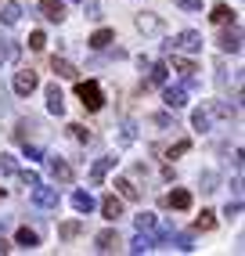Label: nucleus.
<instances>
[{"instance_id": "2", "label": "nucleus", "mask_w": 245, "mask_h": 256, "mask_svg": "<svg viewBox=\"0 0 245 256\" xmlns=\"http://www.w3.org/2000/svg\"><path fill=\"white\" fill-rule=\"evenodd\" d=\"M170 50L177 47V50H184V54H195V50H202V32H195V29H184V32H177L170 44H166Z\"/></svg>"}, {"instance_id": "14", "label": "nucleus", "mask_w": 245, "mask_h": 256, "mask_svg": "<svg viewBox=\"0 0 245 256\" xmlns=\"http://www.w3.org/2000/svg\"><path fill=\"white\" fill-rule=\"evenodd\" d=\"M173 69H177V72H180V76L188 80V87H198V80H195V72H198V69H195V65H191L188 58H180V54H173Z\"/></svg>"}, {"instance_id": "28", "label": "nucleus", "mask_w": 245, "mask_h": 256, "mask_svg": "<svg viewBox=\"0 0 245 256\" xmlns=\"http://www.w3.org/2000/svg\"><path fill=\"white\" fill-rule=\"evenodd\" d=\"M119 130H122V134H119V144H134V141H137V123H134V119H126Z\"/></svg>"}, {"instance_id": "18", "label": "nucleus", "mask_w": 245, "mask_h": 256, "mask_svg": "<svg viewBox=\"0 0 245 256\" xmlns=\"http://www.w3.org/2000/svg\"><path fill=\"white\" fill-rule=\"evenodd\" d=\"M14 246H18V249H36L40 246V234L29 231V228H18V231H14Z\"/></svg>"}, {"instance_id": "33", "label": "nucleus", "mask_w": 245, "mask_h": 256, "mask_svg": "<svg viewBox=\"0 0 245 256\" xmlns=\"http://www.w3.org/2000/svg\"><path fill=\"white\" fill-rule=\"evenodd\" d=\"M216 180H220V177L213 174V170H206V174L198 177V184H202V192H206V195H213V192H216Z\"/></svg>"}, {"instance_id": "11", "label": "nucleus", "mask_w": 245, "mask_h": 256, "mask_svg": "<svg viewBox=\"0 0 245 256\" xmlns=\"http://www.w3.org/2000/svg\"><path fill=\"white\" fill-rule=\"evenodd\" d=\"M40 11H44V18L54 22V26L65 18V4H62V0H40Z\"/></svg>"}, {"instance_id": "9", "label": "nucleus", "mask_w": 245, "mask_h": 256, "mask_svg": "<svg viewBox=\"0 0 245 256\" xmlns=\"http://www.w3.org/2000/svg\"><path fill=\"white\" fill-rule=\"evenodd\" d=\"M220 50H231V54H238V50H242V29H238V26L220 32Z\"/></svg>"}, {"instance_id": "5", "label": "nucleus", "mask_w": 245, "mask_h": 256, "mask_svg": "<svg viewBox=\"0 0 245 256\" xmlns=\"http://www.w3.org/2000/svg\"><path fill=\"white\" fill-rule=\"evenodd\" d=\"M162 101H166L170 112H180V108L188 105V90H184V87H170V83H162Z\"/></svg>"}, {"instance_id": "20", "label": "nucleus", "mask_w": 245, "mask_h": 256, "mask_svg": "<svg viewBox=\"0 0 245 256\" xmlns=\"http://www.w3.org/2000/svg\"><path fill=\"white\" fill-rule=\"evenodd\" d=\"M101 213H104V220H119L122 216V202L116 195H104L101 198Z\"/></svg>"}, {"instance_id": "17", "label": "nucleus", "mask_w": 245, "mask_h": 256, "mask_svg": "<svg viewBox=\"0 0 245 256\" xmlns=\"http://www.w3.org/2000/svg\"><path fill=\"white\" fill-rule=\"evenodd\" d=\"M0 22H4V26H18V22H22V4L8 0V4L0 8Z\"/></svg>"}, {"instance_id": "40", "label": "nucleus", "mask_w": 245, "mask_h": 256, "mask_svg": "<svg viewBox=\"0 0 245 256\" xmlns=\"http://www.w3.org/2000/svg\"><path fill=\"white\" fill-rule=\"evenodd\" d=\"M29 47H32V50H44V47H47V36H44L40 29H36V32L29 36Z\"/></svg>"}, {"instance_id": "1", "label": "nucleus", "mask_w": 245, "mask_h": 256, "mask_svg": "<svg viewBox=\"0 0 245 256\" xmlns=\"http://www.w3.org/2000/svg\"><path fill=\"white\" fill-rule=\"evenodd\" d=\"M76 98L83 101V108H86V112H101V105H104V90H101V83H98V80L76 83Z\"/></svg>"}, {"instance_id": "30", "label": "nucleus", "mask_w": 245, "mask_h": 256, "mask_svg": "<svg viewBox=\"0 0 245 256\" xmlns=\"http://www.w3.org/2000/svg\"><path fill=\"white\" fill-rule=\"evenodd\" d=\"M216 228V213H209V210H202V216L195 220V231H213Z\"/></svg>"}, {"instance_id": "37", "label": "nucleus", "mask_w": 245, "mask_h": 256, "mask_svg": "<svg viewBox=\"0 0 245 256\" xmlns=\"http://www.w3.org/2000/svg\"><path fill=\"white\" fill-rule=\"evenodd\" d=\"M152 123H155V126H162V130H170V126L177 130V123H173V116H170V112H155V116H152Z\"/></svg>"}, {"instance_id": "19", "label": "nucleus", "mask_w": 245, "mask_h": 256, "mask_svg": "<svg viewBox=\"0 0 245 256\" xmlns=\"http://www.w3.org/2000/svg\"><path fill=\"white\" fill-rule=\"evenodd\" d=\"M50 69H54L58 80H76V76H80V72H76V65L68 62V58H54V62H50Z\"/></svg>"}, {"instance_id": "7", "label": "nucleus", "mask_w": 245, "mask_h": 256, "mask_svg": "<svg viewBox=\"0 0 245 256\" xmlns=\"http://www.w3.org/2000/svg\"><path fill=\"white\" fill-rule=\"evenodd\" d=\"M47 112L50 116H65V94L58 83H47Z\"/></svg>"}, {"instance_id": "34", "label": "nucleus", "mask_w": 245, "mask_h": 256, "mask_svg": "<svg viewBox=\"0 0 245 256\" xmlns=\"http://www.w3.org/2000/svg\"><path fill=\"white\" fill-rule=\"evenodd\" d=\"M14 174H18V180H22L26 188H36V184H40V174H36V170H14Z\"/></svg>"}, {"instance_id": "23", "label": "nucleus", "mask_w": 245, "mask_h": 256, "mask_svg": "<svg viewBox=\"0 0 245 256\" xmlns=\"http://www.w3.org/2000/svg\"><path fill=\"white\" fill-rule=\"evenodd\" d=\"M170 80V65H148V83H152V87H162V83Z\"/></svg>"}, {"instance_id": "29", "label": "nucleus", "mask_w": 245, "mask_h": 256, "mask_svg": "<svg viewBox=\"0 0 245 256\" xmlns=\"http://www.w3.org/2000/svg\"><path fill=\"white\" fill-rule=\"evenodd\" d=\"M166 242H173V246H177L180 252H191V249H195V242H191V234H177V231H173V234L166 238Z\"/></svg>"}, {"instance_id": "24", "label": "nucleus", "mask_w": 245, "mask_h": 256, "mask_svg": "<svg viewBox=\"0 0 245 256\" xmlns=\"http://www.w3.org/2000/svg\"><path fill=\"white\" fill-rule=\"evenodd\" d=\"M134 224H137V231H155V228H159V216H155V213H137Z\"/></svg>"}, {"instance_id": "31", "label": "nucleus", "mask_w": 245, "mask_h": 256, "mask_svg": "<svg viewBox=\"0 0 245 256\" xmlns=\"http://www.w3.org/2000/svg\"><path fill=\"white\" fill-rule=\"evenodd\" d=\"M80 231H83V224H80V220H65V224L58 228V234L65 238V242H68V238H76Z\"/></svg>"}, {"instance_id": "13", "label": "nucleus", "mask_w": 245, "mask_h": 256, "mask_svg": "<svg viewBox=\"0 0 245 256\" xmlns=\"http://www.w3.org/2000/svg\"><path fill=\"white\" fill-rule=\"evenodd\" d=\"M18 54H22V44L18 40H4L0 44V69L11 65V62H18Z\"/></svg>"}, {"instance_id": "32", "label": "nucleus", "mask_w": 245, "mask_h": 256, "mask_svg": "<svg viewBox=\"0 0 245 256\" xmlns=\"http://www.w3.org/2000/svg\"><path fill=\"white\" fill-rule=\"evenodd\" d=\"M14 170H18V162H14V156H8V152H0V177H11Z\"/></svg>"}, {"instance_id": "16", "label": "nucleus", "mask_w": 245, "mask_h": 256, "mask_svg": "<svg viewBox=\"0 0 245 256\" xmlns=\"http://www.w3.org/2000/svg\"><path fill=\"white\" fill-rule=\"evenodd\" d=\"M155 246H159V242H155L152 231H137V238L130 242V252H152Z\"/></svg>"}, {"instance_id": "39", "label": "nucleus", "mask_w": 245, "mask_h": 256, "mask_svg": "<svg viewBox=\"0 0 245 256\" xmlns=\"http://www.w3.org/2000/svg\"><path fill=\"white\" fill-rule=\"evenodd\" d=\"M238 213H242V198H234V202H227V206H224V216L227 220H234Z\"/></svg>"}, {"instance_id": "22", "label": "nucleus", "mask_w": 245, "mask_h": 256, "mask_svg": "<svg viewBox=\"0 0 245 256\" xmlns=\"http://www.w3.org/2000/svg\"><path fill=\"white\" fill-rule=\"evenodd\" d=\"M94 206H98V202H94L90 192H76V195H72V210H76V213H94Z\"/></svg>"}, {"instance_id": "44", "label": "nucleus", "mask_w": 245, "mask_h": 256, "mask_svg": "<svg viewBox=\"0 0 245 256\" xmlns=\"http://www.w3.org/2000/svg\"><path fill=\"white\" fill-rule=\"evenodd\" d=\"M4 195H8V192H4V188H0V198H4Z\"/></svg>"}, {"instance_id": "42", "label": "nucleus", "mask_w": 245, "mask_h": 256, "mask_svg": "<svg viewBox=\"0 0 245 256\" xmlns=\"http://www.w3.org/2000/svg\"><path fill=\"white\" fill-rule=\"evenodd\" d=\"M184 11H202V0H177Z\"/></svg>"}, {"instance_id": "38", "label": "nucleus", "mask_w": 245, "mask_h": 256, "mask_svg": "<svg viewBox=\"0 0 245 256\" xmlns=\"http://www.w3.org/2000/svg\"><path fill=\"white\" fill-rule=\"evenodd\" d=\"M80 4H83V11H86V18H94V22L101 18V8L94 4V0H80Z\"/></svg>"}, {"instance_id": "10", "label": "nucleus", "mask_w": 245, "mask_h": 256, "mask_svg": "<svg viewBox=\"0 0 245 256\" xmlns=\"http://www.w3.org/2000/svg\"><path fill=\"white\" fill-rule=\"evenodd\" d=\"M112 170H116V159H112V156H104V159H98V162L90 166V184H101L104 177L112 174Z\"/></svg>"}, {"instance_id": "4", "label": "nucleus", "mask_w": 245, "mask_h": 256, "mask_svg": "<svg viewBox=\"0 0 245 256\" xmlns=\"http://www.w3.org/2000/svg\"><path fill=\"white\" fill-rule=\"evenodd\" d=\"M32 202H36L40 210H54L58 202H62V195H58V188H44V180L32 188Z\"/></svg>"}, {"instance_id": "21", "label": "nucleus", "mask_w": 245, "mask_h": 256, "mask_svg": "<svg viewBox=\"0 0 245 256\" xmlns=\"http://www.w3.org/2000/svg\"><path fill=\"white\" fill-rule=\"evenodd\" d=\"M191 126H195L198 134H206L209 126H213V112H209V108H195V112H191Z\"/></svg>"}, {"instance_id": "45", "label": "nucleus", "mask_w": 245, "mask_h": 256, "mask_svg": "<svg viewBox=\"0 0 245 256\" xmlns=\"http://www.w3.org/2000/svg\"><path fill=\"white\" fill-rule=\"evenodd\" d=\"M76 4H80V0H76Z\"/></svg>"}, {"instance_id": "15", "label": "nucleus", "mask_w": 245, "mask_h": 256, "mask_svg": "<svg viewBox=\"0 0 245 256\" xmlns=\"http://www.w3.org/2000/svg\"><path fill=\"white\" fill-rule=\"evenodd\" d=\"M166 206H170V210H191V192H184V188H173V192L166 195Z\"/></svg>"}, {"instance_id": "12", "label": "nucleus", "mask_w": 245, "mask_h": 256, "mask_svg": "<svg viewBox=\"0 0 245 256\" xmlns=\"http://www.w3.org/2000/svg\"><path fill=\"white\" fill-rule=\"evenodd\" d=\"M137 29L141 32H162V18L155 11H141L137 14Z\"/></svg>"}, {"instance_id": "26", "label": "nucleus", "mask_w": 245, "mask_h": 256, "mask_svg": "<svg viewBox=\"0 0 245 256\" xmlns=\"http://www.w3.org/2000/svg\"><path fill=\"white\" fill-rule=\"evenodd\" d=\"M86 44H90L94 50H104V47H108V44H112V29H98V32H94V36H90V40H86Z\"/></svg>"}, {"instance_id": "41", "label": "nucleus", "mask_w": 245, "mask_h": 256, "mask_svg": "<svg viewBox=\"0 0 245 256\" xmlns=\"http://www.w3.org/2000/svg\"><path fill=\"white\" fill-rule=\"evenodd\" d=\"M26 144V159H44V148L40 144H29V141H22Z\"/></svg>"}, {"instance_id": "6", "label": "nucleus", "mask_w": 245, "mask_h": 256, "mask_svg": "<svg viewBox=\"0 0 245 256\" xmlns=\"http://www.w3.org/2000/svg\"><path fill=\"white\" fill-rule=\"evenodd\" d=\"M47 170H50V177H54V180H62V184H68V180H72V166H68L62 156H47Z\"/></svg>"}, {"instance_id": "27", "label": "nucleus", "mask_w": 245, "mask_h": 256, "mask_svg": "<svg viewBox=\"0 0 245 256\" xmlns=\"http://www.w3.org/2000/svg\"><path fill=\"white\" fill-rule=\"evenodd\" d=\"M231 8H227V4H216L213 11H209V22H216V26H224V22H231Z\"/></svg>"}, {"instance_id": "3", "label": "nucleus", "mask_w": 245, "mask_h": 256, "mask_svg": "<svg viewBox=\"0 0 245 256\" xmlns=\"http://www.w3.org/2000/svg\"><path fill=\"white\" fill-rule=\"evenodd\" d=\"M40 87V76L32 72V69H22V72H14V94L18 98H29L32 90Z\"/></svg>"}, {"instance_id": "8", "label": "nucleus", "mask_w": 245, "mask_h": 256, "mask_svg": "<svg viewBox=\"0 0 245 256\" xmlns=\"http://www.w3.org/2000/svg\"><path fill=\"white\" fill-rule=\"evenodd\" d=\"M116 246H119V231L116 228H104L101 234H94V249L98 252H112Z\"/></svg>"}, {"instance_id": "36", "label": "nucleus", "mask_w": 245, "mask_h": 256, "mask_svg": "<svg viewBox=\"0 0 245 256\" xmlns=\"http://www.w3.org/2000/svg\"><path fill=\"white\" fill-rule=\"evenodd\" d=\"M188 152H191V141L184 138V141H177V144L166 152V159H180V156H188Z\"/></svg>"}, {"instance_id": "25", "label": "nucleus", "mask_w": 245, "mask_h": 256, "mask_svg": "<svg viewBox=\"0 0 245 256\" xmlns=\"http://www.w3.org/2000/svg\"><path fill=\"white\" fill-rule=\"evenodd\" d=\"M116 188H119V195H122V198H130V202H134V198H141L137 184H134V180H126V177H119V180H116Z\"/></svg>"}, {"instance_id": "35", "label": "nucleus", "mask_w": 245, "mask_h": 256, "mask_svg": "<svg viewBox=\"0 0 245 256\" xmlns=\"http://www.w3.org/2000/svg\"><path fill=\"white\" fill-rule=\"evenodd\" d=\"M68 134H72V138H76L80 144H86V141H90V130H86L83 123H68Z\"/></svg>"}, {"instance_id": "43", "label": "nucleus", "mask_w": 245, "mask_h": 256, "mask_svg": "<svg viewBox=\"0 0 245 256\" xmlns=\"http://www.w3.org/2000/svg\"><path fill=\"white\" fill-rule=\"evenodd\" d=\"M11 224H8V216H0V231H8Z\"/></svg>"}]
</instances>
